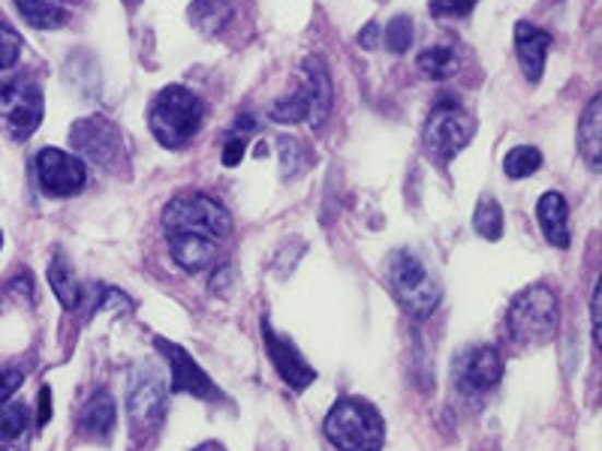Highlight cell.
<instances>
[{"mask_svg": "<svg viewBox=\"0 0 602 451\" xmlns=\"http://www.w3.org/2000/svg\"><path fill=\"white\" fill-rule=\"evenodd\" d=\"M166 241H169V253L178 269L199 274V271L217 265V241L197 238V235H166Z\"/></svg>", "mask_w": 602, "mask_h": 451, "instance_id": "16", "label": "cell"}, {"mask_svg": "<svg viewBox=\"0 0 602 451\" xmlns=\"http://www.w3.org/2000/svg\"><path fill=\"white\" fill-rule=\"evenodd\" d=\"M382 43H386V49L394 51V55L410 51V46H413V22H410L406 15H394L392 22L386 25Z\"/></svg>", "mask_w": 602, "mask_h": 451, "instance_id": "27", "label": "cell"}, {"mask_svg": "<svg viewBox=\"0 0 602 451\" xmlns=\"http://www.w3.org/2000/svg\"><path fill=\"white\" fill-rule=\"evenodd\" d=\"M358 43H362L365 49H374V46H377V25L365 27V34L358 37Z\"/></svg>", "mask_w": 602, "mask_h": 451, "instance_id": "35", "label": "cell"}, {"mask_svg": "<svg viewBox=\"0 0 602 451\" xmlns=\"http://www.w3.org/2000/svg\"><path fill=\"white\" fill-rule=\"evenodd\" d=\"M271 121H281V123H298V121H308V94H305V87L293 94L290 99H278L274 106H271Z\"/></svg>", "mask_w": 602, "mask_h": 451, "instance_id": "26", "label": "cell"}, {"mask_svg": "<svg viewBox=\"0 0 602 451\" xmlns=\"http://www.w3.org/2000/svg\"><path fill=\"white\" fill-rule=\"evenodd\" d=\"M19 55H22V37L15 34L13 27L0 22V73L15 67Z\"/></svg>", "mask_w": 602, "mask_h": 451, "instance_id": "29", "label": "cell"}, {"mask_svg": "<svg viewBox=\"0 0 602 451\" xmlns=\"http://www.w3.org/2000/svg\"><path fill=\"white\" fill-rule=\"evenodd\" d=\"M166 397H169V382L163 379L161 370L135 367L133 379H130V394H127V415H130L135 437H147L163 425Z\"/></svg>", "mask_w": 602, "mask_h": 451, "instance_id": "7", "label": "cell"}, {"mask_svg": "<svg viewBox=\"0 0 602 451\" xmlns=\"http://www.w3.org/2000/svg\"><path fill=\"white\" fill-rule=\"evenodd\" d=\"M25 382V370L22 367H0V403H7L15 391Z\"/></svg>", "mask_w": 602, "mask_h": 451, "instance_id": "31", "label": "cell"}, {"mask_svg": "<svg viewBox=\"0 0 602 451\" xmlns=\"http://www.w3.org/2000/svg\"><path fill=\"white\" fill-rule=\"evenodd\" d=\"M542 166V154L540 147H530V145H518L512 147L504 159V171L506 178H512V181H521V178H530L533 171Z\"/></svg>", "mask_w": 602, "mask_h": 451, "instance_id": "24", "label": "cell"}, {"mask_svg": "<svg viewBox=\"0 0 602 451\" xmlns=\"http://www.w3.org/2000/svg\"><path fill=\"white\" fill-rule=\"evenodd\" d=\"M202 118H205L202 99L187 87L169 85L151 103L147 127L163 147H185L199 133Z\"/></svg>", "mask_w": 602, "mask_h": 451, "instance_id": "2", "label": "cell"}, {"mask_svg": "<svg viewBox=\"0 0 602 451\" xmlns=\"http://www.w3.org/2000/svg\"><path fill=\"white\" fill-rule=\"evenodd\" d=\"M49 283L55 298H58L67 310H73V307L79 305V286H75L73 265L67 262V257H63L61 250H58L49 262Z\"/></svg>", "mask_w": 602, "mask_h": 451, "instance_id": "22", "label": "cell"}, {"mask_svg": "<svg viewBox=\"0 0 602 451\" xmlns=\"http://www.w3.org/2000/svg\"><path fill=\"white\" fill-rule=\"evenodd\" d=\"M552 34L542 31V27H533L528 22H518L516 25V55L518 67L528 79L530 85H536L545 73V55L552 49Z\"/></svg>", "mask_w": 602, "mask_h": 451, "instance_id": "14", "label": "cell"}, {"mask_svg": "<svg viewBox=\"0 0 602 451\" xmlns=\"http://www.w3.org/2000/svg\"><path fill=\"white\" fill-rule=\"evenodd\" d=\"M557 322H560L557 295L548 286H542V283L518 293L509 310H506V329H509V337L518 346H542V343H548L557 334Z\"/></svg>", "mask_w": 602, "mask_h": 451, "instance_id": "3", "label": "cell"}, {"mask_svg": "<svg viewBox=\"0 0 602 451\" xmlns=\"http://www.w3.org/2000/svg\"><path fill=\"white\" fill-rule=\"evenodd\" d=\"M70 145L103 169H115L123 157L121 130L103 115H91V118L75 121L73 130H70Z\"/></svg>", "mask_w": 602, "mask_h": 451, "instance_id": "9", "label": "cell"}, {"mask_svg": "<svg viewBox=\"0 0 602 451\" xmlns=\"http://www.w3.org/2000/svg\"><path fill=\"white\" fill-rule=\"evenodd\" d=\"M193 451H226V449H223L221 442H202V446H197Z\"/></svg>", "mask_w": 602, "mask_h": 451, "instance_id": "37", "label": "cell"}, {"mask_svg": "<svg viewBox=\"0 0 602 451\" xmlns=\"http://www.w3.org/2000/svg\"><path fill=\"white\" fill-rule=\"evenodd\" d=\"M233 10V0H193L190 3V22H193L199 34L214 37V34H221L223 27L229 25Z\"/></svg>", "mask_w": 602, "mask_h": 451, "instance_id": "20", "label": "cell"}, {"mask_svg": "<svg viewBox=\"0 0 602 451\" xmlns=\"http://www.w3.org/2000/svg\"><path fill=\"white\" fill-rule=\"evenodd\" d=\"M262 337H265V349L271 355V365L274 370L281 373V379L295 391H305L317 379V370L308 365V358L298 353V346H295L286 334L281 331H274L269 319L262 322Z\"/></svg>", "mask_w": 602, "mask_h": 451, "instance_id": "13", "label": "cell"}, {"mask_svg": "<svg viewBox=\"0 0 602 451\" xmlns=\"http://www.w3.org/2000/svg\"><path fill=\"white\" fill-rule=\"evenodd\" d=\"M229 229H233L229 211L221 202H214L211 195H175L163 211V233L166 235H197V238H209L221 245Z\"/></svg>", "mask_w": 602, "mask_h": 451, "instance_id": "4", "label": "cell"}, {"mask_svg": "<svg viewBox=\"0 0 602 451\" xmlns=\"http://www.w3.org/2000/svg\"><path fill=\"white\" fill-rule=\"evenodd\" d=\"M322 430L338 451H380L386 442L380 410L362 397H344L334 403Z\"/></svg>", "mask_w": 602, "mask_h": 451, "instance_id": "1", "label": "cell"}, {"mask_svg": "<svg viewBox=\"0 0 602 451\" xmlns=\"http://www.w3.org/2000/svg\"><path fill=\"white\" fill-rule=\"evenodd\" d=\"M27 430L25 403H0V437L19 439Z\"/></svg>", "mask_w": 602, "mask_h": 451, "instance_id": "28", "label": "cell"}, {"mask_svg": "<svg viewBox=\"0 0 602 451\" xmlns=\"http://www.w3.org/2000/svg\"><path fill=\"white\" fill-rule=\"evenodd\" d=\"M305 70H308V87H305V94H308V123L310 127H322L332 115V75H329V67L322 63V58H308Z\"/></svg>", "mask_w": 602, "mask_h": 451, "instance_id": "15", "label": "cell"}, {"mask_svg": "<svg viewBox=\"0 0 602 451\" xmlns=\"http://www.w3.org/2000/svg\"><path fill=\"white\" fill-rule=\"evenodd\" d=\"M15 7L27 25L39 27V31H51L67 22V10L58 0H15Z\"/></svg>", "mask_w": 602, "mask_h": 451, "instance_id": "21", "label": "cell"}, {"mask_svg": "<svg viewBox=\"0 0 602 451\" xmlns=\"http://www.w3.org/2000/svg\"><path fill=\"white\" fill-rule=\"evenodd\" d=\"M82 430L91 439H97V442H106L111 437V430H115V401H111L106 391H99V394H94L85 403V410H82Z\"/></svg>", "mask_w": 602, "mask_h": 451, "instance_id": "19", "label": "cell"}, {"mask_svg": "<svg viewBox=\"0 0 602 451\" xmlns=\"http://www.w3.org/2000/svg\"><path fill=\"white\" fill-rule=\"evenodd\" d=\"M37 178L49 195H75L87 183V169L75 154H67L61 147H43L37 154Z\"/></svg>", "mask_w": 602, "mask_h": 451, "instance_id": "11", "label": "cell"}, {"mask_svg": "<svg viewBox=\"0 0 602 451\" xmlns=\"http://www.w3.org/2000/svg\"><path fill=\"white\" fill-rule=\"evenodd\" d=\"M578 151L590 171L602 169V97L590 99V106L578 121Z\"/></svg>", "mask_w": 602, "mask_h": 451, "instance_id": "18", "label": "cell"}, {"mask_svg": "<svg viewBox=\"0 0 602 451\" xmlns=\"http://www.w3.org/2000/svg\"><path fill=\"white\" fill-rule=\"evenodd\" d=\"M536 219H540V229L545 235V241L557 250L569 247V205L560 193H545L536 205Z\"/></svg>", "mask_w": 602, "mask_h": 451, "instance_id": "17", "label": "cell"}, {"mask_svg": "<svg viewBox=\"0 0 602 451\" xmlns=\"http://www.w3.org/2000/svg\"><path fill=\"white\" fill-rule=\"evenodd\" d=\"M245 157V139L241 135H233L226 145H223V166H238Z\"/></svg>", "mask_w": 602, "mask_h": 451, "instance_id": "32", "label": "cell"}, {"mask_svg": "<svg viewBox=\"0 0 602 451\" xmlns=\"http://www.w3.org/2000/svg\"><path fill=\"white\" fill-rule=\"evenodd\" d=\"M0 451H7V449H0Z\"/></svg>", "mask_w": 602, "mask_h": 451, "instance_id": "39", "label": "cell"}, {"mask_svg": "<svg viewBox=\"0 0 602 451\" xmlns=\"http://www.w3.org/2000/svg\"><path fill=\"white\" fill-rule=\"evenodd\" d=\"M253 127H257V121H253L250 115H241V118L235 121V130H241V133H250Z\"/></svg>", "mask_w": 602, "mask_h": 451, "instance_id": "36", "label": "cell"}, {"mask_svg": "<svg viewBox=\"0 0 602 451\" xmlns=\"http://www.w3.org/2000/svg\"><path fill=\"white\" fill-rule=\"evenodd\" d=\"M456 389L468 397H480L504 379V358L494 346H470L456 358L452 367Z\"/></svg>", "mask_w": 602, "mask_h": 451, "instance_id": "10", "label": "cell"}, {"mask_svg": "<svg viewBox=\"0 0 602 451\" xmlns=\"http://www.w3.org/2000/svg\"><path fill=\"white\" fill-rule=\"evenodd\" d=\"M473 226H476V233H480L482 238L500 241V235H504V207H500V202L492 199V195H485L480 205H476Z\"/></svg>", "mask_w": 602, "mask_h": 451, "instance_id": "23", "label": "cell"}, {"mask_svg": "<svg viewBox=\"0 0 602 451\" xmlns=\"http://www.w3.org/2000/svg\"><path fill=\"white\" fill-rule=\"evenodd\" d=\"M473 133H476V121L468 109H461L458 103H440L434 106L425 123V147L430 151V157L449 163L458 151L470 145Z\"/></svg>", "mask_w": 602, "mask_h": 451, "instance_id": "8", "label": "cell"}, {"mask_svg": "<svg viewBox=\"0 0 602 451\" xmlns=\"http://www.w3.org/2000/svg\"><path fill=\"white\" fill-rule=\"evenodd\" d=\"M161 355L169 361V377H173V385L169 389L175 394H193V397H202V401H221L223 391L209 379V373L190 358V355L178 346V343L166 341V337H154Z\"/></svg>", "mask_w": 602, "mask_h": 451, "instance_id": "12", "label": "cell"}, {"mask_svg": "<svg viewBox=\"0 0 602 451\" xmlns=\"http://www.w3.org/2000/svg\"><path fill=\"white\" fill-rule=\"evenodd\" d=\"M418 70L430 79H446L456 70V51L437 46V49H425L418 55Z\"/></svg>", "mask_w": 602, "mask_h": 451, "instance_id": "25", "label": "cell"}, {"mask_svg": "<svg viewBox=\"0 0 602 451\" xmlns=\"http://www.w3.org/2000/svg\"><path fill=\"white\" fill-rule=\"evenodd\" d=\"M590 322H593V343L600 346V286H593L590 295Z\"/></svg>", "mask_w": 602, "mask_h": 451, "instance_id": "34", "label": "cell"}, {"mask_svg": "<svg viewBox=\"0 0 602 451\" xmlns=\"http://www.w3.org/2000/svg\"><path fill=\"white\" fill-rule=\"evenodd\" d=\"M0 247H3V235H0Z\"/></svg>", "mask_w": 602, "mask_h": 451, "instance_id": "38", "label": "cell"}, {"mask_svg": "<svg viewBox=\"0 0 602 451\" xmlns=\"http://www.w3.org/2000/svg\"><path fill=\"white\" fill-rule=\"evenodd\" d=\"M389 286H392L398 305L404 307L410 317L428 319L437 307H440L442 289L437 277L430 274L428 265L410 250H398L389 259Z\"/></svg>", "mask_w": 602, "mask_h": 451, "instance_id": "5", "label": "cell"}, {"mask_svg": "<svg viewBox=\"0 0 602 451\" xmlns=\"http://www.w3.org/2000/svg\"><path fill=\"white\" fill-rule=\"evenodd\" d=\"M43 91L31 79H3L0 82V123L10 139L25 142L43 123Z\"/></svg>", "mask_w": 602, "mask_h": 451, "instance_id": "6", "label": "cell"}, {"mask_svg": "<svg viewBox=\"0 0 602 451\" xmlns=\"http://www.w3.org/2000/svg\"><path fill=\"white\" fill-rule=\"evenodd\" d=\"M480 0H430V13L442 15V19H458L468 15Z\"/></svg>", "mask_w": 602, "mask_h": 451, "instance_id": "30", "label": "cell"}, {"mask_svg": "<svg viewBox=\"0 0 602 451\" xmlns=\"http://www.w3.org/2000/svg\"><path fill=\"white\" fill-rule=\"evenodd\" d=\"M51 418V389L49 385H43L39 389V410H37V425H49Z\"/></svg>", "mask_w": 602, "mask_h": 451, "instance_id": "33", "label": "cell"}]
</instances>
